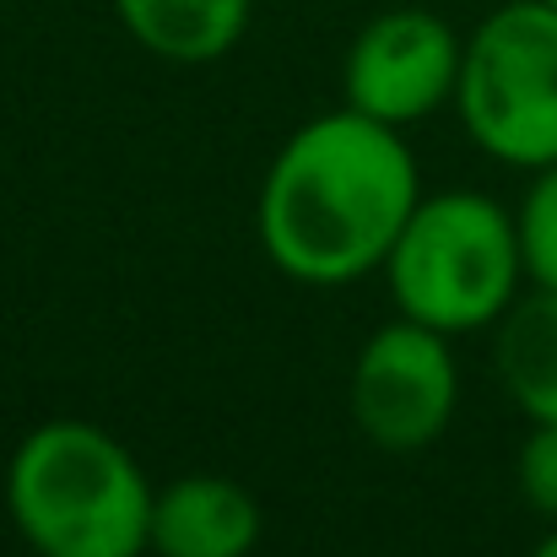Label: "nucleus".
Returning <instances> with one entry per match:
<instances>
[{"label": "nucleus", "mask_w": 557, "mask_h": 557, "mask_svg": "<svg viewBox=\"0 0 557 557\" xmlns=\"http://www.w3.org/2000/svg\"><path fill=\"white\" fill-rule=\"evenodd\" d=\"M417 200V163L400 131L342 109L276 152L260 185V244L293 282L336 287L389 260Z\"/></svg>", "instance_id": "nucleus-1"}, {"label": "nucleus", "mask_w": 557, "mask_h": 557, "mask_svg": "<svg viewBox=\"0 0 557 557\" xmlns=\"http://www.w3.org/2000/svg\"><path fill=\"white\" fill-rule=\"evenodd\" d=\"M5 509L38 557H141L152 487L136 455L92 422H38L5 466Z\"/></svg>", "instance_id": "nucleus-2"}, {"label": "nucleus", "mask_w": 557, "mask_h": 557, "mask_svg": "<svg viewBox=\"0 0 557 557\" xmlns=\"http://www.w3.org/2000/svg\"><path fill=\"white\" fill-rule=\"evenodd\" d=\"M384 276L406 320H422L444 336L482 331L520 298L525 260L515 211L476 189L422 195L384 260Z\"/></svg>", "instance_id": "nucleus-3"}, {"label": "nucleus", "mask_w": 557, "mask_h": 557, "mask_svg": "<svg viewBox=\"0 0 557 557\" xmlns=\"http://www.w3.org/2000/svg\"><path fill=\"white\" fill-rule=\"evenodd\" d=\"M455 109L471 141L509 169L557 163V5L509 0L460 49Z\"/></svg>", "instance_id": "nucleus-4"}, {"label": "nucleus", "mask_w": 557, "mask_h": 557, "mask_svg": "<svg viewBox=\"0 0 557 557\" xmlns=\"http://www.w3.org/2000/svg\"><path fill=\"white\" fill-rule=\"evenodd\" d=\"M460 400V373L449 336L422 320L379 325L352 363V417L379 449H422L433 444Z\"/></svg>", "instance_id": "nucleus-5"}, {"label": "nucleus", "mask_w": 557, "mask_h": 557, "mask_svg": "<svg viewBox=\"0 0 557 557\" xmlns=\"http://www.w3.org/2000/svg\"><path fill=\"white\" fill-rule=\"evenodd\" d=\"M460 49L466 44L455 38V27L422 5L379 11L347 49V71H342L347 109L395 131L428 120L438 103L455 98Z\"/></svg>", "instance_id": "nucleus-6"}, {"label": "nucleus", "mask_w": 557, "mask_h": 557, "mask_svg": "<svg viewBox=\"0 0 557 557\" xmlns=\"http://www.w3.org/2000/svg\"><path fill=\"white\" fill-rule=\"evenodd\" d=\"M260 504L233 476H180L152 493L147 553L158 557H249L260 547Z\"/></svg>", "instance_id": "nucleus-7"}, {"label": "nucleus", "mask_w": 557, "mask_h": 557, "mask_svg": "<svg viewBox=\"0 0 557 557\" xmlns=\"http://www.w3.org/2000/svg\"><path fill=\"white\" fill-rule=\"evenodd\" d=\"M249 5L255 0H114L125 33L158 60L180 65L222 60L244 38Z\"/></svg>", "instance_id": "nucleus-8"}, {"label": "nucleus", "mask_w": 557, "mask_h": 557, "mask_svg": "<svg viewBox=\"0 0 557 557\" xmlns=\"http://www.w3.org/2000/svg\"><path fill=\"white\" fill-rule=\"evenodd\" d=\"M498 379L531 422H557V287H536L504 309Z\"/></svg>", "instance_id": "nucleus-9"}, {"label": "nucleus", "mask_w": 557, "mask_h": 557, "mask_svg": "<svg viewBox=\"0 0 557 557\" xmlns=\"http://www.w3.org/2000/svg\"><path fill=\"white\" fill-rule=\"evenodd\" d=\"M515 233H520L525 276L536 287H557V163L536 169V185L525 189V200L515 211Z\"/></svg>", "instance_id": "nucleus-10"}, {"label": "nucleus", "mask_w": 557, "mask_h": 557, "mask_svg": "<svg viewBox=\"0 0 557 557\" xmlns=\"http://www.w3.org/2000/svg\"><path fill=\"white\" fill-rule=\"evenodd\" d=\"M520 493L542 520L557 525V422H536L520 444Z\"/></svg>", "instance_id": "nucleus-11"}, {"label": "nucleus", "mask_w": 557, "mask_h": 557, "mask_svg": "<svg viewBox=\"0 0 557 557\" xmlns=\"http://www.w3.org/2000/svg\"><path fill=\"white\" fill-rule=\"evenodd\" d=\"M531 557H557V525H553V536H547V542H542V547H536Z\"/></svg>", "instance_id": "nucleus-12"}, {"label": "nucleus", "mask_w": 557, "mask_h": 557, "mask_svg": "<svg viewBox=\"0 0 557 557\" xmlns=\"http://www.w3.org/2000/svg\"><path fill=\"white\" fill-rule=\"evenodd\" d=\"M547 5H557V0H547Z\"/></svg>", "instance_id": "nucleus-13"}]
</instances>
